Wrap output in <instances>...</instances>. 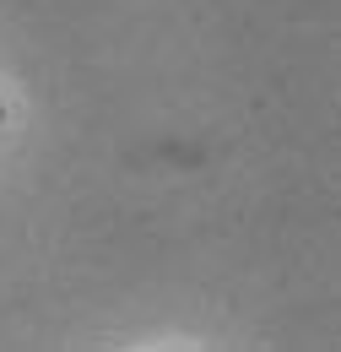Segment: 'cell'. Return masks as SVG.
Wrapping results in <instances>:
<instances>
[{
    "instance_id": "1",
    "label": "cell",
    "mask_w": 341,
    "mask_h": 352,
    "mask_svg": "<svg viewBox=\"0 0 341 352\" xmlns=\"http://www.w3.org/2000/svg\"><path fill=\"white\" fill-rule=\"evenodd\" d=\"M0 120H6V109H0Z\"/></svg>"
}]
</instances>
